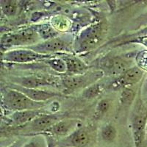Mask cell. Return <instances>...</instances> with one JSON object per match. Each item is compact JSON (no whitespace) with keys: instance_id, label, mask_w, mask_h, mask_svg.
I'll return each mask as SVG.
<instances>
[{"instance_id":"cell-1","label":"cell","mask_w":147,"mask_h":147,"mask_svg":"<svg viewBox=\"0 0 147 147\" xmlns=\"http://www.w3.org/2000/svg\"><path fill=\"white\" fill-rule=\"evenodd\" d=\"M2 105L7 110L22 111L27 110H41L44 102H38L30 99L26 95L14 89L6 90L2 95Z\"/></svg>"},{"instance_id":"cell-2","label":"cell","mask_w":147,"mask_h":147,"mask_svg":"<svg viewBox=\"0 0 147 147\" xmlns=\"http://www.w3.org/2000/svg\"><path fill=\"white\" fill-rule=\"evenodd\" d=\"M39 39L38 34L34 28L25 29L18 32H7L4 34L1 38V47L4 50H10L13 47H30L36 44Z\"/></svg>"},{"instance_id":"cell-3","label":"cell","mask_w":147,"mask_h":147,"mask_svg":"<svg viewBox=\"0 0 147 147\" xmlns=\"http://www.w3.org/2000/svg\"><path fill=\"white\" fill-rule=\"evenodd\" d=\"M94 132L91 127H81L55 142V147H88L94 139Z\"/></svg>"},{"instance_id":"cell-4","label":"cell","mask_w":147,"mask_h":147,"mask_svg":"<svg viewBox=\"0 0 147 147\" xmlns=\"http://www.w3.org/2000/svg\"><path fill=\"white\" fill-rule=\"evenodd\" d=\"M53 55H43L38 53L28 48L15 49L3 52L2 56V61L12 63H28L38 62L49 58Z\"/></svg>"},{"instance_id":"cell-5","label":"cell","mask_w":147,"mask_h":147,"mask_svg":"<svg viewBox=\"0 0 147 147\" xmlns=\"http://www.w3.org/2000/svg\"><path fill=\"white\" fill-rule=\"evenodd\" d=\"M104 75L101 70L86 71L85 73L76 75H68L61 80L62 85L65 89L74 90L76 89L86 88L90 85L96 83Z\"/></svg>"},{"instance_id":"cell-6","label":"cell","mask_w":147,"mask_h":147,"mask_svg":"<svg viewBox=\"0 0 147 147\" xmlns=\"http://www.w3.org/2000/svg\"><path fill=\"white\" fill-rule=\"evenodd\" d=\"M103 28L101 24L90 27L80 36L77 44L78 52H84L93 50L100 44L105 37Z\"/></svg>"},{"instance_id":"cell-7","label":"cell","mask_w":147,"mask_h":147,"mask_svg":"<svg viewBox=\"0 0 147 147\" xmlns=\"http://www.w3.org/2000/svg\"><path fill=\"white\" fill-rule=\"evenodd\" d=\"M60 116L55 114L44 113L39 115L32 121L19 127L23 131L27 132L35 133L36 135H41L47 132L49 129L55 125L56 123L60 121Z\"/></svg>"},{"instance_id":"cell-8","label":"cell","mask_w":147,"mask_h":147,"mask_svg":"<svg viewBox=\"0 0 147 147\" xmlns=\"http://www.w3.org/2000/svg\"><path fill=\"white\" fill-rule=\"evenodd\" d=\"M27 48L38 53L52 55V54L57 55L68 52L69 49V44L66 40L56 37L54 38L44 40V42L39 44H34Z\"/></svg>"},{"instance_id":"cell-9","label":"cell","mask_w":147,"mask_h":147,"mask_svg":"<svg viewBox=\"0 0 147 147\" xmlns=\"http://www.w3.org/2000/svg\"><path fill=\"white\" fill-rule=\"evenodd\" d=\"M101 71L109 75H119L131 68V61L119 56L102 59L100 62Z\"/></svg>"},{"instance_id":"cell-10","label":"cell","mask_w":147,"mask_h":147,"mask_svg":"<svg viewBox=\"0 0 147 147\" xmlns=\"http://www.w3.org/2000/svg\"><path fill=\"white\" fill-rule=\"evenodd\" d=\"M80 125L81 121L78 119H61L41 135L63 138L71 135L77 129L82 127Z\"/></svg>"},{"instance_id":"cell-11","label":"cell","mask_w":147,"mask_h":147,"mask_svg":"<svg viewBox=\"0 0 147 147\" xmlns=\"http://www.w3.org/2000/svg\"><path fill=\"white\" fill-rule=\"evenodd\" d=\"M144 71L138 67H131L130 69L119 76L117 79L109 85L113 90H119L121 88H128L129 85L138 83L142 79Z\"/></svg>"},{"instance_id":"cell-12","label":"cell","mask_w":147,"mask_h":147,"mask_svg":"<svg viewBox=\"0 0 147 147\" xmlns=\"http://www.w3.org/2000/svg\"><path fill=\"white\" fill-rule=\"evenodd\" d=\"M12 82L13 84L19 85L22 87L34 89H38L40 87L48 86V85L55 84V82L52 80V79L38 75L13 77Z\"/></svg>"},{"instance_id":"cell-13","label":"cell","mask_w":147,"mask_h":147,"mask_svg":"<svg viewBox=\"0 0 147 147\" xmlns=\"http://www.w3.org/2000/svg\"><path fill=\"white\" fill-rule=\"evenodd\" d=\"M147 115L139 114L134 116L132 121V138L135 146L140 147L144 144L147 127Z\"/></svg>"},{"instance_id":"cell-14","label":"cell","mask_w":147,"mask_h":147,"mask_svg":"<svg viewBox=\"0 0 147 147\" xmlns=\"http://www.w3.org/2000/svg\"><path fill=\"white\" fill-rule=\"evenodd\" d=\"M9 88L14 89L18 91L23 93L24 95L27 96L30 99L38 102H44L47 100L52 99L53 97L60 96V94L56 92L51 91V90H40V89L34 88H27L15 84H10Z\"/></svg>"},{"instance_id":"cell-15","label":"cell","mask_w":147,"mask_h":147,"mask_svg":"<svg viewBox=\"0 0 147 147\" xmlns=\"http://www.w3.org/2000/svg\"><path fill=\"white\" fill-rule=\"evenodd\" d=\"M55 55H57L65 63L67 68L66 73L69 74V75L81 74L85 73L88 69V66L81 59L75 55L67 52L60 53Z\"/></svg>"},{"instance_id":"cell-16","label":"cell","mask_w":147,"mask_h":147,"mask_svg":"<svg viewBox=\"0 0 147 147\" xmlns=\"http://www.w3.org/2000/svg\"><path fill=\"white\" fill-rule=\"evenodd\" d=\"M41 110H27L13 112L10 116V120L16 127H21L32 121L39 115L44 114Z\"/></svg>"},{"instance_id":"cell-17","label":"cell","mask_w":147,"mask_h":147,"mask_svg":"<svg viewBox=\"0 0 147 147\" xmlns=\"http://www.w3.org/2000/svg\"><path fill=\"white\" fill-rule=\"evenodd\" d=\"M44 63H45L49 68H51L55 72L60 74L66 73L67 68L65 63L57 55H53L49 58L44 60Z\"/></svg>"},{"instance_id":"cell-18","label":"cell","mask_w":147,"mask_h":147,"mask_svg":"<svg viewBox=\"0 0 147 147\" xmlns=\"http://www.w3.org/2000/svg\"><path fill=\"white\" fill-rule=\"evenodd\" d=\"M2 11L6 16L13 17L18 11V3L13 0H2L0 2Z\"/></svg>"},{"instance_id":"cell-19","label":"cell","mask_w":147,"mask_h":147,"mask_svg":"<svg viewBox=\"0 0 147 147\" xmlns=\"http://www.w3.org/2000/svg\"><path fill=\"white\" fill-rule=\"evenodd\" d=\"M117 130L112 124L104 126L101 129V137L104 141L112 143L117 138Z\"/></svg>"},{"instance_id":"cell-20","label":"cell","mask_w":147,"mask_h":147,"mask_svg":"<svg viewBox=\"0 0 147 147\" xmlns=\"http://www.w3.org/2000/svg\"><path fill=\"white\" fill-rule=\"evenodd\" d=\"M52 27L60 32H65L71 27V22L65 17L57 16L52 19Z\"/></svg>"},{"instance_id":"cell-21","label":"cell","mask_w":147,"mask_h":147,"mask_svg":"<svg viewBox=\"0 0 147 147\" xmlns=\"http://www.w3.org/2000/svg\"><path fill=\"white\" fill-rule=\"evenodd\" d=\"M35 30H36L37 33L38 34L39 37L46 39V40L56 38L57 35V32H56L55 29L51 26L42 25L38 27L37 29L35 28Z\"/></svg>"},{"instance_id":"cell-22","label":"cell","mask_w":147,"mask_h":147,"mask_svg":"<svg viewBox=\"0 0 147 147\" xmlns=\"http://www.w3.org/2000/svg\"><path fill=\"white\" fill-rule=\"evenodd\" d=\"M102 92V88L101 85L94 83L84 89L82 96L86 99H93L100 95Z\"/></svg>"},{"instance_id":"cell-23","label":"cell","mask_w":147,"mask_h":147,"mask_svg":"<svg viewBox=\"0 0 147 147\" xmlns=\"http://www.w3.org/2000/svg\"><path fill=\"white\" fill-rule=\"evenodd\" d=\"M22 147H49V144L44 135H36Z\"/></svg>"},{"instance_id":"cell-24","label":"cell","mask_w":147,"mask_h":147,"mask_svg":"<svg viewBox=\"0 0 147 147\" xmlns=\"http://www.w3.org/2000/svg\"><path fill=\"white\" fill-rule=\"evenodd\" d=\"M136 97V93L129 88H124L121 93L120 103L124 106H129L133 102Z\"/></svg>"},{"instance_id":"cell-25","label":"cell","mask_w":147,"mask_h":147,"mask_svg":"<svg viewBox=\"0 0 147 147\" xmlns=\"http://www.w3.org/2000/svg\"><path fill=\"white\" fill-rule=\"evenodd\" d=\"M110 107V102L109 99H102L98 103L96 107L95 116L97 118H100L103 116L108 111Z\"/></svg>"},{"instance_id":"cell-26","label":"cell","mask_w":147,"mask_h":147,"mask_svg":"<svg viewBox=\"0 0 147 147\" xmlns=\"http://www.w3.org/2000/svg\"><path fill=\"white\" fill-rule=\"evenodd\" d=\"M22 146H23L22 145V143L21 142L20 140H18V141L14 143V144H13L12 145H10V146H8V147H22Z\"/></svg>"},{"instance_id":"cell-27","label":"cell","mask_w":147,"mask_h":147,"mask_svg":"<svg viewBox=\"0 0 147 147\" xmlns=\"http://www.w3.org/2000/svg\"><path fill=\"white\" fill-rule=\"evenodd\" d=\"M140 33L142 34V35H147V28L143 30L142 31H141V32H140Z\"/></svg>"}]
</instances>
